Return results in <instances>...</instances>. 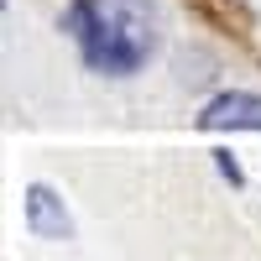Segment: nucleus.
<instances>
[{"label":"nucleus","mask_w":261,"mask_h":261,"mask_svg":"<svg viewBox=\"0 0 261 261\" xmlns=\"http://www.w3.org/2000/svg\"><path fill=\"white\" fill-rule=\"evenodd\" d=\"M199 130H261V94L230 89L199 110Z\"/></svg>","instance_id":"7ed1b4c3"},{"label":"nucleus","mask_w":261,"mask_h":261,"mask_svg":"<svg viewBox=\"0 0 261 261\" xmlns=\"http://www.w3.org/2000/svg\"><path fill=\"white\" fill-rule=\"evenodd\" d=\"M21 209H27V230L37 241H73V214L53 183H27Z\"/></svg>","instance_id":"f03ea898"},{"label":"nucleus","mask_w":261,"mask_h":261,"mask_svg":"<svg viewBox=\"0 0 261 261\" xmlns=\"http://www.w3.org/2000/svg\"><path fill=\"white\" fill-rule=\"evenodd\" d=\"M214 167H220V178H225L230 188L246 183V172H241V162H235V151H214Z\"/></svg>","instance_id":"20e7f679"},{"label":"nucleus","mask_w":261,"mask_h":261,"mask_svg":"<svg viewBox=\"0 0 261 261\" xmlns=\"http://www.w3.org/2000/svg\"><path fill=\"white\" fill-rule=\"evenodd\" d=\"M63 32L94 73L130 79L157 47V0H73L63 11Z\"/></svg>","instance_id":"f257e3e1"}]
</instances>
